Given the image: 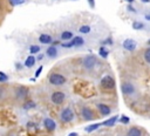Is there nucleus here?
Segmentation results:
<instances>
[{
	"instance_id": "5",
	"label": "nucleus",
	"mask_w": 150,
	"mask_h": 136,
	"mask_svg": "<svg viewBox=\"0 0 150 136\" xmlns=\"http://www.w3.org/2000/svg\"><path fill=\"white\" fill-rule=\"evenodd\" d=\"M101 87L103 89H114L115 88V81L110 75H106L101 80Z\"/></svg>"
},
{
	"instance_id": "38",
	"label": "nucleus",
	"mask_w": 150,
	"mask_h": 136,
	"mask_svg": "<svg viewBox=\"0 0 150 136\" xmlns=\"http://www.w3.org/2000/svg\"><path fill=\"white\" fill-rule=\"evenodd\" d=\"M142 1H143V3H147V4H148V3H150V0H142Z\"/></svg>"
},
{
	"instance_id": "18",
	"label": "nucleus",
	"mask_w": 150,
	"mask_h": 136,
	"mask_svg": "<svg viewBox=\"0 0 150 136\" xmlns=\"http://www.w3.org/2000/svg\"><path fill=\"white\" fill-rule=\"evenodd\" d=\"M101 126H102V123H93V124H89L88 127H86L84 130H86L87 133H93V131H95L96 129H99Z\"/></svg>"
},
{
	"instance_id": "15",
	"label": "nucleus",
	"mask_w": 150,
	"mask_h": 136,
	"mask_svg": "<svg viewBox=\"0 0 150 136\" xmlns=\"http://www.w3.org/2000/svg\"><path fill=\"white\" fill-rule=\"evenodd\" d=\"M35 61H37V58H34V55H29V57L25 60L24 66L27 67V68H32V67L35 65Z\"/></svg>"
},
{
	"instance_id": "19",
	"label": "nucleus",
	"mask_w": 150,
	"mask_h": 136,
	"mask_svg": "<svg viewBox=\"0 0 150 136\" xmlns=\"http://www.w3.org/2000/svg\"><path fill=\"white\" fill-rule=\"evenodd\" d=\"M73 39V33L71 31H64L61 33V40H72Z\"/></svg>"
},
{
	"instance_id": "16",
	"label": "nucleus",
	"mask_w": 150,
	"mask_h": 136,
	"mask_svg": "<svg viewBox=\"0 0 150 136\" xmlns=\"http://www.w3.org/2000/svg\"><path fill=\"white\" fill-rule=\"evenodd\" d=\"M127 136H142V130L137 127H131L128 133H127Z\"/></svg>"
},
{
	"instance_id": "27",
	"label": "nucleus",
	"mask_w": 150,
	"mask_h": 136,
	"mask_svg": "<svg viewBox=\"0 0 150 136\" xmlns=\"http://www.w3.org/2000/svg\"><path fill=\"white\" fill-rule=\"evenodd\" d=\"M10 3L13 6H18V5H22L25 3V0H10Z\"/></svg>"
},
{
	"instance_id": "3",
	"label": "nucleus",
	"mask_w": 150,
	"mask_h": 136,
	"mask_svg": "<svg viewBox=\"0 0 150 136\" xmlns=\"http://www.w3.org/2000/svg\"><path fill=\"white\" fill-rule=\"evenodd\" d=\"M97 64V59L94 57V55H88L83 59V62H82V66L84 69L87 70H93L94 67L96 66Z\"/></svg>"
},
{
	"instance_id": "39",
	"label": "nucleus",
	"mask_w": 150,
	"mask_h": 136,
	"mask_svg": "<svg viewBox=\"0 0 150 136\" xmlns=\"http://www.w3.org/2000/svg\"><path fill=\"white\" fill-rule=\"evenodd\" d=\"M145 19L147 20H150V15H145Z\"/></svg>"
},
{
	"instance_id": "4",
	"label": "nucleus",
	"mask_w": 150,
	"mask_h": 136,
	"mask_svg": "<svg viewBox=\"0 0 150 136\" xmlns=\"http://www.w3.org/2000/svg\"><path fill=\"white\" fill-rule=\"evenodd\" d=\"M84 43V39L81 37H75L72 40H69V42H62L61 46L64 48H72V47H79L82 46Z\"/></svg>"
},
{
	"instance_id": "37",
	"label": "nucleus",
	"mask_w": 150,
	"mask_h": 136,
	"mask_svg": "<svg viewBox=\"0 0 150 136\" xmlns=\"http://www.w3.org/2000/svg\"><path fill=\"white\" fill-rule=\"evenodd\" d=\"M126 1H128L129 4H133V3H134V0H126Z\"/></svg>"
},
{
	"instance_id": "26",
	"label": "nucleus",
	"mask_w": 150,
	"mask_h": 136,
	"mask_svg": "<svg viewBox=\"0 0 150 136\" xmlns=\"http://www.w3.org/2000/svg\"><path fill=\"white\" fill-rule=\"evenodd\" d=\"M118 121H120V123H122V124H128L130 122V119L128 116H126V115H122L121 117H120Z\"/></svg>"
},
{
	"instance_id": "6",
	"label": "nucleus",
	"mask_w": 150,
	"mask_h": 136,
	"mask_svg": "<svg viewBox=\"0 0 150 136\" xmlns=\"http://www.w3.org/2000/svg\"><path fill=\"white\" fill-rule=\"evenodd\" d=\"M121 90H122V93H123V95H126V96H131V95H134L135 94V86L133 85V84H130V82H123L122 85H121Z\"/></svg>"
},
{
	"instance_id": "29",
	"label": "nucleus",
	"mask_w": 150,
	"mask_h": 136,
	"mask_svg": "<svg viewBox=\"0 0 150 136\" xmlns=\"http://www.w3.org/2000/svg\"><path fill=\"white\" fill-rule=\"evenodd\" d=\"M42 69H44V67H42V66H40V67L38 68V70L35 72V77H39V75L41 74V72H42Z\"/></svg>"
},
{
	"instance_id": "17",
	"label": "nucleus",
	"mask_w": 150,
	"mask_h": 136,
	"mask_svg": "<svg viewBox=\"0 0 150 136\" xmlns=\"http://www.w3.org/2000/svg\"><path fill=\"white\" fill-rule=\"evenodd\" d=\"M118 117L117 116H113V117H109L108 120H106L104 122H102V126H106V127H113L115 126V123L117 122Z\"/></svg>"
},
{
	"instance_id": "30",
	"label": "nucleus",
	"mask_w": 150,
	"mask_h": 136,
	"mask_svg": "<svg viewBox=\"0 0 150 136\" xmlns=\"http://www.w3.org/2000/svg\"><path fill=\"white\" fill-rule=\"evenodd\" d=\"M88 4L92 8H95V0H88Z\"/></svg>"
},
{
	"instance_id": "12",
	"label": "nucleus",
	"mask_w": 150,
	"mask_h": 136,
	"mask_svg": "<svg viewBox=\"0 0 150 136\" xmlns=\"http://www.w3.org/2000/svg\"><path fill=\"white\" fill-rule=\"evenodd\" d=\"M46 55H47V57H49L50 59L56 58V57H57V48H56L55 46H50V47H48V48H47V50H46Z\"/></svg>"
},
{
	"instance_id": "1",
	"label": "nucleus",
	"mask_w": 150,
	"mask_h": 136,
	"mask_svg": "<svg viewBox=\"0 0 150 136\" xmlns=\"http://www.w3.org/2000/svg\"><path fill=\"white\" fill-rule=\"evenodd\" d=\"M74 120V112L69 107L62 109L61 114H60V121L64 122V123H69Z\"/></svg>"
},
{
	"instance_id": "2",
	"label": "nucleus",
	"mask_w": 150,
	"mask_h": 136,
	"mask_svg": "<svg viewBox=\"0 0 150 136\" xmlns=\"http://www.w3.org/2000/svg\"><path fill=\"white\" fill-rule=\"evenodd\" d=\"M49 84L53 86H61L64 84H66V77L62 74H59V73H54L49 76Z\"/></svg>"
},
{
	"instance_id": "32",
	"label": "nucleus",
	"mask_w": 150,
	"mask_h": 136,
	"mask_svg": "<svg viewBox=\"0 0 150 136\" xmlns=\"http://www.w3.org/2000/svg\"><path fill=\"white\" fill-rule=\"evenodd\" d=\"M22 67H24V66H22L21 64H19V62L17 64V69H18V70H20V69H22Z\"/></svg>"
},
{
	"instance_id": "11",
	"label": "nucleus",
	"mask_w": 150,
	"mask_h": 136,
	"mask_svg": "<svg viewBox=\"0 0 150 136\" xmlns=\"http://www.w3.org/2000/svg\"><path fill=\"white\" fill-rule=\"evenodd\" d=\"M44 126H45V128H46L47 130H49V131H53V130H55V128H56L55 121L52 120V119H49V117H46V119L44 120Z\"/></svg>"
},
{
	"instance_id": "20",
	"label": "nucleus",
	"mask_w": 150,
	"mask_h": 136,
	"mask_svg": "<svg viewBox=\"0 0 150 136\" xmlns=\"http://www.w3.org/2000/svg\"><path fill=\"white\" fill-rule=\"evenodd\" d=\"M99 55H100L101 58H103V59H107V58H108V55H109V52H108V49H107V48L101 47V48L99 49Z\"/></svg>"
},
{
	"instance_id": "21",
	"label": "nucleus",
	"mask_w": 150,
	"mask_h": 136,
	"mask_svg": "<svg viewBox=\"0 0 150 136\" xmlns=\"http://www.w3.org/2000/svg\"><path fill=\"white\" fill-rule=\"evenodd\" d=\"M34 107H35V103L33 101H27V102H25L22 104V108H24V109H26V110L32 109V108H34Z\"/></svg>"
},
{
	"instance_id": "9",
	"label": "nucleus",
	"mask_w": 150,
	"mask_h": 136,
	"mask_svg": "<svg viewBox=\"0 0 150 136\" xmlns=\"http://www.w3.org/2000/svg\"><path fill=\"white\" fill-rule=\"evenodd\" d=\"M122 46H123V48H124V49H127L128 52H133V50H135V49H136L137 43H136V41H135V40H133V39H126V40L123 41Z\"/></svg>"
},
{
	"instance_id": "36",
	"label": "nucleus",
	"mask_w": 150,
	"mask_h": 136,
	"mask_svg": "<svg viewBox=\"0 0 150 136\" xmlns=\"http://www.w3.org/2000/svg\"><path fill=\"white\" fill-rule=\"evenodd\" d=\"M68 136H77V134H76V133H71Z\"/></svg>"
},
{
	"instance_id": "23",
	"label": "nucleus",
	"mask_w": 150,
	"mask_h": 136,
	"mask_svg": "<svg viewBox=\"0 0 150 136\" xmlns=\"http://www.w3.org/2000/svg\"><path fill=\"white\" fill-rule=\"evenodd\" d=\"M79 32H80V33H82V34H87V33H89V32H91V26H88V25H83V26H81L80 28H79Z\"/></svg>"
},
{
	"instance_id": "33",
	"label": "nucleus",
	"mask_w": 150,
	"mask_h": 136,
	"mask_svg": "<svg viewBox=\"0 0 150 136\" xmlns=\"http://www.w3.org/2000/svg\"><path fill=\"white\" fill-rule=\"evenodd\" d=\"M128 10H129V11H131L133 13H136V10H135L134 7H131V6H128Z\"/></svg>"
},
{
	"instance_id": "22",
	"label": "nucleus",
	"mask_w": 150,
	"mask_h": 136,
	"mask_svg": "<svg viewBox=\"0 0 150 136\" xmlns=\"http://www.w3.org/2000/svg\"><path fill=\"white\" fill-rule=\"evenodd\" d=\"M131 26H133V28L136 30V31H140V30H143L144 28V23H142L140 21H134Z\"/></svg>"
},
{
	"instance_id": "8",
	"label": "nucleus",
	"mask_w": 150,
	"mask_h": 136,
	"mask_svg": "<svg viewBox=\"0 0 150 136\" xmlns=\"http://www.w3.org/2000/svg\"><path fill=\"white\" fill-rule=\"evenodd\" d=\"M81 116L84 121H92L94 119V114H93V110L91 109L89 107H82L81 109Z\"/></svg>"
},
{
	"instance_id": "10",
	"label": "nucleus",
	"mask_w": 150,
	"mask_h": 136,
	"mask_svg": "<svg viewBox=\"0 0 150 136\" xmlns=\"http://www.w3.org/2000/svg\"><path fill=\"white\" fill-rule=\"evenodd\" d=\"M97 109H99V112H100V114L102 116H108L111 113L110 107L108 104H104V103H99L97 104Z\"/></svg>"
},
{
	"instance_id": "25",
	"label": "nucleus",
	"mask_w": 150,
	"mask_h": 136,
	"mask_svg": "<svg viewBox=\"0 0 150 136\" xmlns=\"http://www.w3.org/2000/svg\"><path fill=\"white\" fill-rule=\"evenodd\" d=\"M143 59H144V61L147 64H150V47L145 49V52L143 54Z\"/></svg>"
},
{
	"instance_id": "7",
	"label": "nucleus",
	"mask_w": 150,
	"mask_h": 136,
	"mask_svg": "<svg viewBox=\"0 0 150 136\" xmlns=\"http://www.w3.org/2000/svg\"><path fill=\"white\" fill-rule=\"evenodd\" d=\"M65 99H66V95L62 92H54L50 95V100H52V102L54 104H62Z\"/></svg>"
},
{
	"instance_id": "34",
	"label": "nucleus",
	"mask_w": 150,
	"mask_h": 136,
	"mask_svg": "<svg viewBox=\"0 0 150 136\" xmlns=\"http://www.w3.org/2000/svg\"><path fill=\"white\" fill-rule=\"evenodd\" d=\"M44 59V54H40V55L37 58V60H42Z\"/></svg>"
},
{
	"instance_id": "14",
	"label": "nucleus",
	"mask_w": 150,
	"mask_h": 136,
	"mask_svg": "<svg viewBox=\"0 0 150 136\" xmlns=\"http://www.w3.org/2000/svg\"><path fill=\"white\" fill-rule=\"evenodd\" d=\"M28 95V89L26 87H19L17 89V97L18 99H25Z\"/></svg>"
},
{
	"instance_id": "40",
	"label": "nucleus",
	"mask_w": 150,
	"mask_h": 136,
	"mask_svg": "<svg viewBox=\"0 0 150 136\" xmlns=\"http://www.w3.org/2000/svg\"><path fill=\"white\" fill-rule=\"evenodd\" d=\"M149 43H150V40H149Z\"/></svg>"
},
{
	"instance_id": "35",
	"label": "nucleus",
	"mask_w": 150,
	"mask_h": 136,
	"mask_svg": "<svg viewBox=\"0 0 150 136\" xmlns=\"http://www.w3.org/2000/svg\"><path fill=\"white\" fill-rule=\"evenodd\" d=\"M4 96V92H3V89H0V99H1Z\"/></svg>"
},
{
	"instance_id": "28",
	"label": "nucleus",
	"mask_w": 150,
	"mask_h": 136,
	"mask_svg": "<svg viewBox=\"0 0 150 136\" xmlns=\"http://www.w3.org/2000/svg\"><path fill=\"white\" fill-rule=\"evenodd\" d=\"M7 80H8L7 74H4L3 72H0V82H4V81H7Z\"/></svg>"
},
{
	"instance_id": "31",
	"label": "nucleus",
	"mask_w": 150,
	"mask_h": 136,
	"mask_svg": "<svg viewBox=\"0 0 150 136\" xmlns=\"http://www.w3.org/2000/svg\"><path fill=\"white\" fill-rule=\"evenodd\" d=\"M103 43H104V45H106V43H109V45H111V43H113V40L109 38V39H107V41H104Z\"/></svg>"
},
{
	"instance_id": "13",
	"label": "nucleus",
	"mask_w": 150,
	"mask_h": 136,
	"mask_svg": "<svg viewBox=\"0 0 150 136\" xmlns=\"http://www.w3.org/2000/svg\"><path fill=\"white\" fill-rule=\"evenodd\" d=\"M39 41H40L42 45H48V43H52L53 38H52L49 34H41V35L39 37Z\"/></svg>"
},
{
	"instance_id": "24",
	"label": "nucleus",
	"mask_w": 150,
	"mask_h": 136,
	"mask_svg": "<svg viewBox=\"0 0 150 136\" xmlns=\"http://www.w3.org/2000/svg\"><path fill=\"white\" fill-rule=\"evenodd\" d=\"M40 47L38 46V45H32L31 47H29V52H31V54L32 55H34V54H38L39 52H40Z\"/></svg>"
}]
</instances>
